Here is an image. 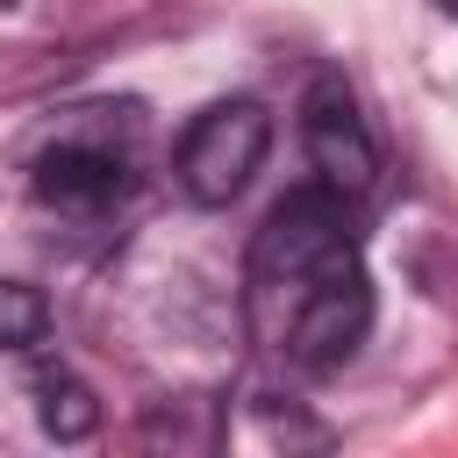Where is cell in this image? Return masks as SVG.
Masks as SVG:
<instances>
[{
	"instance_id": "1",
	"label": "cell",
	"mask_w": 458,
	"mask_h": 458,
	"mask_svg": "<svg viewBox=\"0 0 458 458\" xmlns=\"http://www.w3.org/2000/svg\"><path fill=\"white\" fill-rule=\"evenodd\" d=\"M344 258H358V236H351V200L329 193V186L286 193V200L258 222V236H250V279H258L265 293H279V301H286L293 286H308L315 272L344 265Z\"/></svg>"
},
{
	"instance_id": "2",
	"label": "cell",
	"mask_w": 458,
	"mask_h": 458,
	"mask_svg": "<svg viewBox=\"0 0 458 458\" xmlns=\"http://www.w3.org/2000/svg\"><path fill=\"white\" fill-rule=\"evenodd\" d=\"M265 150H272V114H265V100H215V107H200L193 122H186V136H179V150H172V179H179V193L193 200V208H229L250 179H258V165H265Z\"/></svg>"
},
{
	"instance_id": "3",
	"label": "cell",
	"mask_w": 458,
	"mask_h": 458,
	"mask_svg": "<svg viewBox=\"0 0 458 458\" xmlns=\"http://www.w3.org/2000/svg\"><path fill=\"white\" fill-rule=\"evenodd\" d=\"M365 336H372V272L358 258H344L286 293V365H301L315 379L344 372Z\"/></svg>"
},
{
	"instance_id": "4",
	"label": "cell",
	"mask_w": 458,
	"mask_h": 458,
	"mask_svg": "<svg viewBox=\"0 0 458 458\" xmlns=\"http://www.w3.org/2000/svg\"><path fill=\"white\" fill-rule=\"evenodd\" d=\"M301 150L315 165V186H329L344 200H365L372 179H379V143H372L351 86L336 72H315L308 93H301Z\"/></svg>"
},
{
	"instance_id": "5",
	"label": "cell",
	"mask_w": 458,
	"mask_h": 458,
	"mask_svg": "<svg viewBox=\"0 0 458 458\" xmlns=\"http://www.w3.org/2000/svg\"><path fill=\"white\" fill-rule=\"evenodd\" d=\"M36 200L43 208H64V215H100L129 193V157L114 143H93V136H57L43 157H36Z\"/></svg>"
},
{
	"instance_id": "6",
	"label": "cell",
	"mask_w": 458,
	"mask_h": 458,
	"mask_svg": "<svg viewBox=\"0 0 458 458\" xmlns=\"http://www.w3.org/2000/svg\"><path fill=\"white\" fill-rule=\"evenodd\" d=\"M36 422H43V437L79 444V437L100 429V401H93L86 379H72V372H43V379H36Z\"/></svg>"
},
{
	"instance_id": "7",
	"label": "cell",
	"mask_w": 458,
	"mask_h": 458,
	"mask_svg": "<svg viewBox=\"0 0 458 458\" xmlns=\"http://www.w3.org/2000/svg\"><path fill=\"white\" fill-rule=\"evenodd\" d=\"M50 336V301L29 279H0V351H36Z\"/></svg>"
},
{
	"instance_id": "8",
	"label": "cell",
	"mask_w": 458,
	"mask_h": 458,
	"mask_svg": "<svg viewBox=\"0 0 458 458\" xmlns=\"http://www.w3.org/2000/svg\"><path fill=\"white\" fill-rule=\"evenodd\" d=\"M7 7H14V0H0V14H7Z\"/></svg>"
}]
</instances>
